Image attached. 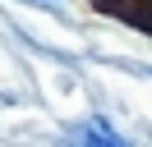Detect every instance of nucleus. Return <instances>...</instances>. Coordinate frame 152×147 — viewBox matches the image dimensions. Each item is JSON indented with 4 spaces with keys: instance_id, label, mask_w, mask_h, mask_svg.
Wrapping results in <instances>:
<instances>
[{
    "instance_id": "3",
    "label": "nucleus",
    "mask_w": 152,
    "mask_h": 147,
    "mask_svg": "<svg viewBox=\"0 0 152 147\" xmlns=\"http://www.w3.org/2000/svg\"><path fill=\"white\" fill-rule=\"evenodd\" d=\"M46 5H56V0H46Z\"/></svg>"
},
{
    "instance_id": "2",
    "label": "nucleus",
    "mask_w": 152,
    "mask_h": 147,
    "mask_svg": "<svg viewBox=\"0 0 152 147\" xmlns=\"http://www.w3.org/2000/svg\"><path fill=\"white\" fill-rule=\"evenodd\" d=\"M148 78H152V64H148Z\"/></svg>"
},
{
    "instance_id": "1",
    "label": "nucleus",
    "mask_w": 152,
    "mask_h": 147,
    "mask_svg": "<svg viewBox=\"0 0 152 147\" xmlns=\"http://www.w3.org/2000/svg\"><path fill=\"white\" fill-rule=\"evenodd\" d=\"M69 147H134L129 138L120 133V129L111 124V119H102V115H88V119H78L74 129H69V138H65Z\"/></svg>"
}]
</instances>
